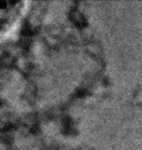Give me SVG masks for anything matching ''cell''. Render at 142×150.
Masks as SVG:
<instances>
[{
	"instance_id": "1",
	"label": "cell",
	"mask_w": 142,
	"mask_h": 150,
	"mask_svg": "<svg viewBox=\"0 0 142 150\" xmlns=\"http://www.w3.org/2000/svg\"><path fill=\"white\" fill-rule=\"evenodd\" d=\"M26 2L25 1H1L0 19H1V35H6L14 23L20 19Z\"/></svg>"
}]
</instances>
